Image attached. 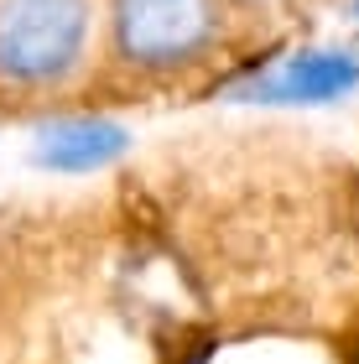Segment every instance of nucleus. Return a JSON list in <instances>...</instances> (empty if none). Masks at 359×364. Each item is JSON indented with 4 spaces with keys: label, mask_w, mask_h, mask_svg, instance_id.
Wrapping results in <instances>:
<instances>
[{
    "label": "nucleus",
    "mask_w": 359,
    "mask_h": 364,
    "mask_svg": "<svg viewBox=\"0 0 359 364\" xmlns=\"http://www.w3.org/2000/svg\"><path fill=\"white\" fill-rule=\"evenodd\" d=\"M130 130L105 120V114H68V120L42 125L37 136V161L53 172H100L115 156H125Z\"/></svg>",
    "instance_id": "4"
},
{
    "label": "nucleus",
    "mask_w": 359,
    "mask_h": 364,
    "mask_svg": "<svg viewBox=\"0 0 359 364\" xmlns=\"http://www.w3.org/2000/svg\"><path fill=\"white\" fill-rule=\"evenodd\" d=\"M219 31H224L219 0H109L115 58L151 78L198 68L219 47Z\"/></svg>",
    "instance_id": "2"
},
{
    "label": "nucleus",
    "mask_w": 359,
    "mask_h": 364,
    "mask_svg": "<svg viewBox=\"0 0 359 364\" xmlns=\"http://www.w3.org/2000/svg\"><path fill=\"white\" fill-rule=\"evenodd\" d=\"M100 0H0V94L53 99L89 73Z\"/></svg>",
    "instance_id": "1"
},
{
    "label": "nucleus",
    "mask_w": 359,
    "mask_h": 364,
    "mask_svg": "<svg viewBox=\"0 0 359 364\" xmlns=\"http://www.w3.org/2000/svg\"><path fill=\"white\" fill-rule=\"evenodd\" d=\"M359 89V53L349 47H302L282 63L255 68L235 99L245 105H333Z\"/></svg>",
    "instance_id": "3"
},
{
    "label": "nucleus",
    "mask_w": 359,
    "mask_h": 364,
    "mask_svg": "<svg viewBox=\"0 0 359 364\" xmlns=\"http://www.w3.org/2000/svg\"><path fill=\"white\" fill-rule=\"evenodd\" d=\"M349 16H354V21H359V0H349Z\"/></svg>",
    "instance_id": "6"
},
{
    "label": "nucleus",
    "mask_w": 359,
    "mask_h": 364,
    "mask_svg": "<svg viewBox=\"0 0 359 364\" xmlns=\"http://www.w3.org/2000/svg\"><path fill=\"white\" fill-rule=\"evenodd\" d=\"M177 364H214V343H193V354L177 359Z\"/></svg>",
    "instance_id": "5"
}]
</instances>
